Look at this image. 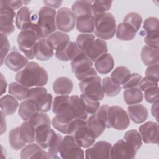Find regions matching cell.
<instances>
[{
    "instance_id": "obj_1",
    "label": "cell",
    "mask_w": 159,
    "mask_h": 159,
    "mask_svg": "<svg viewBox=\"0 0 159 159\" xmlns=\"http://www.w3.org/2000/svg\"><path fill=\"white\" fill-rule=\"evenodd\" d=\"M16 81L28 88L45 85L48 80L46 70L37 63L30 61L16 75Z\"/></svg>"
},
{
    "instance_id": "obj_2",
    "label": "cell",
    "mask_w": 159,
    "mask_h": 159,
    "mask_svg": "<svg viewBox=\"0 0 159 159\" xmlns=\"http://www.w3.org/2000/svg\"><path fill=\"white\" fill-rule=\"evenodd\" d=\"M40 39H42V35L37 25V21L34 22L18 34L17 42L19 50L28 59H33L35 57L34 47L36 42Z\"/></svg>"
},
{
    "instance_id": "obj_3",
    "label": "cell",
    "mask_w": 159,
    "mask_h": 159,
    "mask_svg": "<svg viewBox=\"0 0 159 159\" xmlns=\"http://www.w3.org/2000/svg\"><path fill=\"white\" fill-rule=\"evenodd\" d=\"M68 134L71 135L81 148H84L91 147L96 139L89 130L87 120L81 119H75L70 123Z\"/></svg>"
},
{
    "instance_id": "obj_4",
    "label": "cell",
    "mask_w": 159,
    "mask_h": 159,
    "mask_svg": "<svg viewBox=\"0 0 159 159\" xmlns=\"http://www.w3.org/2000/svg\"><path fill=\"white\" fill-rule=\"evenodd\" d=\"M94 34L102 40L112 39L116 31V22L114 16L111 12H106L95 17Z\"/></svg>"
},
{
    "instance_id": "obj_5",
    "label": "cell",
    "mask_w": 159,
    "mask_h": 159,
    "mask_svg": "<svg viewBox=\"0 0 159 159\" xmlns=\"http://www.w3.org/2000/svg\"><path fill=\"white\" fill-rule=\"evenodd\" d=\"M92 60L84 53L81 52L71 61L72 72L79 81L97 75L96 69L93 67Z\"/></svg>"
},
{
    "instance_id": "obj_6",
    "label": "cell",
    "mask_w": 159,
    "mask_h": 159,
    "mask_svg": "<svg viewBox=\"0 0 159 159\" xmlns=\"http://www.w3.org/2000/svg\"><path fill=\"white\" fill-rule=\"evenodd\" d=\"M56 11L44 6L40 8L38 12L37 25L39 27L42 38L48 37L56 31Z\"/></svg>"
},
{
    "instance_id": "obj_7",
    "label": "cell",
    "mask_w": 159,
    "mask_h": 159,
    "mask_svg": "<svg viewBox=\"0 0 159 159\" xmlns=\"http://www.w3.org/2000/svg\"><path fill=\"white\" fill-rule=\"evenodd\" d=\"M130 120L127 112L120 106H109L107 113L106 128H114L118 130L126 129Z\"/></svg>"
},
{
    "instance_id": "obj_8",
    "label": "cell",
    "mask_w": 159,
    "mask_h": 159,
    "mask_svg": "<svg viewBox=\"0 0 159 159\" xmlns=\"http://www.w3.org/2000/svg\"><path fill=\"white\" fill-rule=\"evenodd\" d=\"M79 87L82 94L93 99L99 101L104 97L101 80L98 75L83 80L80 82Z\"/></svg>"
},
{
    "instance_id": "obj_9",
    "label": "cell",
    "mask_w": 159,
    "mask_h": 159,
    "mask_svg": "<svg viewBox=\"0 0 159 159\" xmlns=\"http://www.w3.org/2000/svg\"><path fill=\"white\" fill-rule=\"evenodd\" d=\"M27 99L34 101L40 112H48L52 107V96L47 93V90L43 86L30 88L27 93Z\"/></svg>"
},
{
    "instance_id": "obj_10",
    "label": "cell",
    "mask_w": 159,
    "mask_h": 159,
    "mask_svg": "<svg viewBox=\"0 0 159 159\" xmlns=\"http://www.w3.org/2000/svg\"><path fill=\"white\" fill-rule=\"evenodd\" d=\"M109 107L108 105L101 106L97 112L88 117L87 119L88 127L96 138L99 137L106 128L107 113Z\"/></svg>"
},
{
    "instance_id": "obj_11",
    "label": "cell",
    "mask_w": 159,
    "mask_h": 159,
    "mask_svg": "<svg viewBox=\"0 0 159 159\" xmlns=\"http://www.w3.org/2000/svg\"><path fill=\"white\" fill-rule=\"evenodd\" d=\"M59 153L61 157L64 159H83L84 158L83 150L70 135L63 137Z\"/></svg>"
},
{
    "instance_id": "obj_12",
    "label": "cell",
    "mask_w": 159,
    "mask_h": 159,
    "mask_svg": "<svg viewBox=\"0 0 159 159\" xmlns=\"http://www.w3.org/2000/svg\"><path fill=\"white\" fill-rule=\"evenodd\" d=\"M76 20L73 12L68 7H61L57 12V28L61 32H69L71 31L75 28Z\"/></svg>"
},
{
    "instance_id": "obj_13",
    "label": "cell",
    "mask_w": 159,
    "mask_h": 159,
    "mask_svg": "<svg viewBox=\"0 0 159 159\" xmlns=\"http://www.w3.org/2000/svg\"><path fill=\"white\" fill-rule=\"evenodd\" d=\"M16 16L14 10L0 4V31L6 35L14 31V17Z\"/></svg>"
},
{
    "instance_id": "obj_14",
    "label": "cell",
    "mask_w": 159,
    "mask_h": 159,
    "mask_svg": "<svg viewBox=\"0 0 159 159\" xmlns=\"http://www.w3.org/2000/svg\"><path fill=\"white\" fill-rule=\"evenodd\" d=\"M112 145L107 141H99L94 143L91 147H88L85 151V158H111Z\"/></svg>"
},
{
    "instance_id": "obj_15",
    "label": "cell",
    "mask_w": 159,
    "mask_h": 159,
    "mask_svg": "<svg viewBox=\"0 0 159 159\" xmlns=\"http://www.w3.org/2000/svg\"><path fill=\"white\" fill-rule=\"evenodd\" d=\"M137 151L124 140L117 141L111 147V158H134Z\"/></svg>"
},
{
    "instance_id": "obj_16",
    "label": "cell",
    "mask_w": 159,
    "mask_h": 159,
    "mask_svg": "<svg viewBox=\"0 0 159 159\" xmlns=\"http://www.w3.org/2000/svg\"><path fill=\"white\" fill-rule=\"evenodd\" d=\"M142 140L145 143H158V124L155 122H147L142 124L139 128Z\"/></svg>"
},
{
    "instance_id": "obj_17",
    "label": "cell",
    "mask_w": 159,
    "mask_h": 159,
    "mask_svg": "<svg viewBox=\"0 0 159 159\" xmlns=\"http://www.w3.org/2000/svg\"><path fill=\"white\" fill-rule=\"evenodd\" d=\"M28 58L20 53L15 47L4 60L5 65L13 71H19L28 64Z\"/></svg>"
},
{
    "instance_id": "obj_18",
    "label": "cell",
    "mask_w": 159,
    "mask_h": 159,
    "mask_svg": "<svg viewBox=\"0 0 159 159\" xmlns=\"http://www.w3.org/2000/svg\"><path fill=\"white\" fill-rule=\"evenodd\" d=\"M53 48L47 39H39L34 45V53L35 57L40 61H47L54 55Z\"/></svg>"
},
{
    "instance_id": "obj_19",
    "label": "cell",
    "mask_w": 159,
    "mask_h": 159,
    "mask_svg": "<svg viewBox=\"0 0 159 159\" xmlns=\"http://www.w3.org/2000/svg\"><path fill=\"white\" fill-rule=\"evenodd\" d=\"M68 111L73 119H81L87 120L88 118L84 104L78 96L73 95L70 97Z\"/></svg>"
},
{
    "instance_id": "obj_20",
    "label": "cell",
    "mask_w": 159,
    "mask_h": 159,
    "mask_svg": "<svg viewBox=\"0 0 159 159\" xmlns=\"http://www.w3.org/2000/svg\"><path fill=\"white\" fill-rule=\"evenodd\" d=\"M35 142L42 148H48L50 142L55 134V131L51 129V125H44L35 129Z\"/></svg>"
},
{
    "instance_id": "obj_21",
    "label": "cell",
    "mask_w": 159,
    "mask_h": 159,
    "mask_svg": "<svg viewBox=\"0 0 159 159\" xmlns=\"http://www.w3.org/2000/svg\"><path fill=\"white\" fill-rule=\"evenodd\" d=\"M81 52L76 43L70 40L63 47L56 50L55 55L60 61H71Z\"/></svg>"
},
{
    "instance_id": "obj_22",
    "label": "cell",
    "mask_w": 159,
    "mask_h": 159,
    "mask_svg": "<svg viewBox=\"0 0 159 159\" xmlns=\"http://www.w3.org/2000/svg\"><path fill=\"white\" fill-rule=\"evenodd\" d=\"M158 19L155 17H149L145 19L143 22L145 40L152 41L159 40Z\"/></svg>"
},
{
    "instance_id": "obj_23",
    "label": "cell",
    "mask_w": 159,
    "mask_h": 159,
    "mask_svg": "<svg viewBox=\"0 0 159 159\" xmlns=\"http://www.w3.org/2000/svg\"><path fill=\"white\" fill-rule=\"evenodd\" d=\"M35 103L29 99H25L19 104L18 114L24 121H29L39 113Z\"/></svg>"
},
{
    "instance_id": "obj_24",
    "label": "cell",
    "mask_w": 159,
    "mask_h": 159,
    "mask_svg": "<svg viewBox=\"0 0 159 159\" xmlns=\"http://www.w3.org/2000/svg\"><path fill=\"white\" fill-rule=\"evenodd\" d=\"M73 89L72 80L66 76L57 78L53 84V92L57 94L68 95L70 94Z\"/></svg>"
},
{
    "instance_id": "obj_25",
    "label": "cell",
    "mask_w": 159,
    "mask_h": 159,
    "mask_svg": "<svg viewBox=\"0 0 159 159\" xmlns=\"http://www.w3.org/2000/svg\"><path fill=\"white\" fill-rule=\"evenodd\" d=\"M127 111L130 119L136 124L143 123L148 117V111L142 104L129 105Z\"/></svg>"
},
{
    "instance_id": "obj_26",
    "label": "cell",
    "mask_w": 159,
    "mask_h": 159,
    "mask_svg": "<svg viewBox=\"0 0 159 159\" xmlns=\"http://www.w3.org/2000/svg\"><path fill=\"white\" fill-rule=\"evenodd\" d=\"M34 17V16L31 14L29 8L27 6H23L17 12L16 25L19 29L22 30L35 22Z\"/></svg>"
},
{
    "instance_id": "obj_27",
    "label": "cell",
    "mask_w": 159,
    "mask_h": 159,
    "mask_svg": "<svg viewBox=\"0 0 159 159\" xmlns=\"http://www.w3.org/2000/svg\"><path fill=\"white\" fill-rule=\"evenodd\" d=\"M107 46L106 42L101 39H96L91 48L84 53L92 60L95 61L99 57L107 52Z\"/></svg>"
},
{
    "instance_id": "obj_28",
    "label": "cell",
    "mask_w": 159,
    "mask_h": 159,
    "mask_svg": "<svg viewBox=\"0 0 159 159\" xmlns=\"http://www.w3.org/2000/svg\"><path fill=\"white\" fill-rule=\"evenodd\" d=\"M114 60L110 53H106L94 61L96 70L101 74H107L114 68Z\"/></svg>"
},
{
    "instance_id": "obj_29",
    "label": "cell",
    "mask_w": 159,
    "mask_h": 159,
    "mask_svg": "<svg viewBox=\"0 0 159 159\" xmlns=\"http://www.w3.org/2000/svg\"><path fill=\"white\" fill-rule=\"evenodd\" d=\"M76 29L83 34H89L94 30L95 19L91 15H84L76 18Z\"/></svg>"
},
{
    "instance_id": "obj_30",
    "label": "cell",
    "mask_w": 159,
    "mask_h": 159,
    "mask_svg": "<svg viewBox=\"0 0 159 159\" xmlns=\"http://www.w3.org/2000/svg\"><path fill=\"white\" fill-rule=\"evenodd\" d=\"M17 99L12 95H5L0 99L1 112L5 116H11L15 113L19 106Z\"/></svg>"
},
{
    "instance_id": "obj_31",
    "label": "cell",
    "mask_w": 159,
    "mask_h": 159,
    "mask_svg": "<svg viewBox=\"0 0 159 159\" xmlns=\"http://www.w3.org/2000/svg\"><path fill=\"white\" fill-rule=\"evenodd\" d=\"M47 40L56 51L63 47L70 41V37L65 32L55 31L47 37Z\"/></svg>"
},
{
    "instance_id": "obj_32",
    "label": "cell",
    "mask_w": 159,
    "mask_h": 159,
    "mask_svg": "<svg viewBox=\"0 0 159 159\" xmlns=\"http://www.w3.org/2000/svg\"><path fill=\"white\" fill-rule=\"evenodd\" d=\"M123 98L125 102L128 105H133L141 102L143 99V94L139 87L125 89Z\"/></svg>"
},
{
    "instance_id": "obj_33",
    "label": "cell",
    "mask_w": 159,
    "mask_h": 159,
    "mask_svg": "<svg viewBox=\"0 0 159 159\" xmlns=\"http://www.w3.org/2000/svg\"><path fill=\"white\" fill-rule=\"evenodd\" d=\"M93 2V1H75L72 4L71 11L73 12L76 18L84 15H91L93 16L91 8Z\"/></svg>"
},
{
    "instance_id": "obj_34",
    "label": "cell",
    "mask_w": 159,
    "mask_h": 159,
    "mask_svg": "<svg viewBox=\"0 0 159 159\" xmlns=\"http://www.w3.org/2000/svg\"><path fill=\"white\" fill-rule=\"evenodd\" d=\"M141 59L146 66H150L158 61V48L144 45L141 51Z\"/></svg>"
},
{
    "instance_id": "obj_35",
    "label": "cell",
    "mask_w": 159,
    "mask_h": 159,
    "mask_svg": "<svg viewBox=\"0 0 159 159\" xmlns=\"http://www.w3.org/2000/svg\"><path fill=\"white\" fill-rule=\"evenodd\" d=\"M116 37L124 41H129L134 39L137 34V32L130 25L122 22L119 24L116 31Z\"/></svg>"
},
{
    "instance_id": "obj_36",
    "label": "cell",
    "mask_w": 159,
    "mask_h": 159,
    "mask_svg": "<svg viewBox=\"0 0 159 159\" xmlns=\"http://www.w3.org/2000/svg\"><path fill=\"white\" fill-rule=\"evenodd\" d=\"M102 87L104 93L109 97L117 96L121 91V86L116 83L111 77L104 78L102 80Z\"/></svg>"
},
{
    "instance_id": "obj_37",
    "label": "cell",
    "mask_w": 159,
    "mask_h": 159,
    "mask_svg": "<svg viewBox=\"0 0 159 159\" xmlns=\"http://www.w3.org/2000/svg\"><path fill=\"white\" fill-rule=\"evenodd\" d=\"M29 88L18 82H12L9 84V93L19 101L27 99Z\"/></svg>"
},
{
    "instance_id": "obj_38",
    "label": "cell",
    "mask_w": 159,
    "mask_h": 159,
    "mask_svg": "<svg viewBox=\"0 0 159 159\" xmlns=\"http://www.w3.org/2000/svg\"><path fill=\"white\" fill-rule=\"evenodd\" d=\"M9 142L11 147L14 150H19L25 146L20 134V126L12 129L9 133Z\"/></svg>"
},
{
    "instance_id": "obj_39",
    "label": "cell",
    "mask_w": 159,
    "mask_h": 159,
    "mask_svg": "<svg viewBox=\"0 0 159 159\" xmlns=\"http://www.w3.org/2000/svg\"><path fill=\"white\" fill-rule=\"evenodd\" d=\"M95 39V35L91 34H80L76 38V43L82 52L86 53L93 45Z\"/></svg>"
},
{
    "instance_id": "obj_40",
    "label": "cell",
    "mask_w": 159,
    "mask_h": 159,
    "mask_svg": "<svg viewBox=\"0 0 159 159\" xmlns=\"http://www.w3.org/2000/svg\"><path fill=\"white\" fill-rule=\"evenodd\" d=\"M20 134L23 140L27 143H32L35 140V129L28 121H24L20 125Z\"/></svg>"
},
{
    "instance_id": "obj_41",
    "label": "cell",
    "mask_w": 159,
    "mask_h": 159,
    "mask_svg": "<svg viewBox=\"0 0 159 159\" xmlns=\"http://www.w3.org/2000/svg\"><path fill=\"white\" fill-rule=\"evenodd\" d=\"M130 71L125 66H120L115 68L111 75V78L119 85H123L129 78Z\"/></svg>"
},
{
    "instance_id": "obj_42",
    "label": "cell",
    "mask_w": 159,
    "mask_h": 159,
    "mask_svg": "<svg viewBox=\"0 0 159 159\" xmlns=\"http://www.w3.org/2000/svg\"><path fill=\"white\" fill-rule=\"evenodd\" d=\"M70 103L68 95H60L55 97L52 104V112L55 114H60L66 109Z\"/></svg>"
},
{
    "instance_id": "obj_43",
    "label": "cell",
    "mask_w": 159,
    "mask_h": 159,
    "mask_svg": "<svg viewBox=\"0 0 159 159\" xmlns=\"http://www.w3.org/2000/svg\"><path fill=\"white\" fill-rule=\"evenodd\" d=\"M124 139L130 143L137 151H138L142 145L140 135L135 129H131L127 131L124 135Z\"/></svg>"
},
{
    "instance_id": "obj_44",
    "label": "cell",
    "mask_w": 159,
    "mask_h": 159,
    "mask_svg": "<svg viewBox=\"0 0 159 159\" xmlns=\"http://www.w3.org/2000/svg\"><path fill=\"white\" fill-rule=\"evenodd\" d=\"M112 1H93L91 8L94 17L98 15L106 13L112 6Z\"/></svg>"
},
{
    "instance_id": "obj_45",
    "label": "cell",
    "mask_w": 159,
    "mask_h": 159,
    "mask_svg": "<svg viewBox=\"0 0 159 159\" xmlns=\"http://www.w3.org/2000/svg\"><path fill=\"white\" fill-rule=\"evenodd\" d=\"M143 19L137 12H131L128 13L124 18L123 22L130 25L134 30L137 32L140 28Z\"/></svg>"
},
{
    "instance_id": "obj_46",
    "label": "cell",
    "mask_w": 159,
    "mask_h": 159,
    "mask_svg": "<svg viewBox=\"0 0 159 159\" xmlns=\"http://www.w3.org/2000/svg\"><path fill=\"white\" fill-rule=\"evenodd\" d=\"M80 98L84 104L85 109L88 117L94 114L100 107L99 101L89 98L83 94H81Z\"/></svg>"
},
{
    "instance_id": "obj_47",
    "label": "cell",
    "mask_w": 159,
    "mask_h": 159,
    "mask_svg": "<svg viewBox=\"0 0 159 159\" xmlns=\"http://www.w3.org/2000/svg\"><path fill=\"white\" fill-rule=\"evenodd\" d=\"M42 148L37 143H29L25 146L20 152V158L22 159L34 158L35 155Z\"/></svg>"
},
{
    "instance_id": "obj_48",
    "label": "cell",
    "mask_w": 159,
    "mask_h": 159,
    "mask_svg": "<svg viewBox=\"0 0 159 159\" xmlns=\"http://www.w3.org/2000/svg\"><path fill=\"white\" fill-rule=\"evenodd\" d=\"M63 138L61 135L55 132L48 148V152L50 153H51L52 155L55 156L58 158L60 157H58L57 155L59 153L61 143L63 142Z\"/></svg>"
},
{
    "instance_id": "obj_49",
    "label": "cell",
    "mask_w": 159,
    "mask_h": 159,
    "mask_svg": "<svg viewBox=\"0 0 159 159\" xmlns=\"http://www.w3.org/2000/svg\"><path fill=\"white\" fill-rule=\"evenodd\" d=\"M1 65L4 63V60L10 49V44L7 35L1 34Z\"/></svg>"
},
{
    "instance_id": "obj_50",
    "label": "cell",
    "mask_w": 159,
    "mask_h": 159,
    "mask_svg": "<svg viewBox=\"0 0 159 159\" xmlns=\"http://www.w3.org/2000/svg\"><path fill=\"white\" fill-rule=\"evenodd\" d=\"M142 76L137 73H131L129 78L127 80V81L122 85V88L128 89L134 87H138L142 80Z\"/></svg>"
},
{
    "instance_id": "obj_51",
    "label": "cell",
    "mask_w": 159,
    "mask_h": 159,
    "mask_svg": "<svg viewBox=\"0 0 159 159\" xmlns=\"http://www.w3.org/2000/svg\"><path fill=\"white\" fill-rule=\"evenodd\" d=\"M145 77L154 81L158 82L159 68L158 63L150 65L145 70Z\"/></svg>"
},
{
    "instance_id": "obj_52",
    "label": "cell",
    "mask_w": 159,
    "mask_h": 159,
    "mask_svg": "<svg viewBox=\"0 0 159 159\" xmlns=\"http://www.w3.org/2000/svg\"><path fill=\"white\" fill-rule=\"evenodd\" d=\"M144 93L145 99L147 102L153 103L158 100V86L148 89Z\"/></svg>"
},
{
    "instance_id": "obj_53",
    "label": "cell",
    "mask_w": 159,
    "mask_h": 159,
    "mask_svg": "<svg viewBox=\"0 0 159 159\" xmlns=\"http://www.w3.org/2000/svg\"><path fill=\"white\" fill-rule=\"evenodd\" d=\"M139 86L142 91H145L148 89L154 88V87H158V82L154 81L146 77H144L142 78Z\"/></svg>"
},
{
    "instance_id": "obj_54",
    "label": "cell",
    "mask_w": 159,
    "mask_h": 159,
    "mask_svg": "<svg viewBox=\"0 0 159 159\" xmlns=\"http://www.w3.org/2000/svg\"><path fill=\"white\" fill-rule=\"evenodd\" d=\"M24 4L23 1H11V0H1L0 1L1 5H4L10 7L13 10H16L20 7H22V5Z\"/></svg>"
},
{
    "instance_id": "obj_55",
    "label": "cell",
    "mask_w": 159,
    "mask_h": 159,
    "mask_svg": "<svg viewBox=\"0 0 159 159\" xmlns=\"http://www.w3.org/2000/svg\"><path fill=\"white\" fill-rule=\"evenodd\" d=\"M43 2L48 7H50L53 9L59 7L62 4V1H43Z\"/></svg>"
},
{
    "instance_id": "obj_56",
    "label": "cell",
    "mask_w": 159,
    "mask_h": 159,
    "mask_svg": "<svg viewBox=\"0 0 159 159\" xmlns=\"http://www.w3.org/2000/svg\"><path fill=\"white\" fill-rule=\"evenodd\" d=\"M152 116L155 117L157 120L158 121V100L156 101L155 102L153 103L151 109Z\"/></svg>"
},
{
    "instance_id": "obj_57",
    "label": "cell",
    "mask_w": 159,
    "mask_h": 159,
    "mask_svg": "<svg viewBox=\"0 0 159 159\" xmlns=\"http://www.w3.org/2000/svg\"><path fill=\"white\" fill-rule=\"evenodd\" d=\"M1 134L2 135L4 134V132H6V116L2 112H1Z\"/></svg>"
},
{
    "instance_id": "obj_58",
    "label": "cell",
    "mask_w": 159,
    "mask_h": 159,
    "mask_svg": "<svg viewBox=\"0 0 159 159\" xmlns=\"http://www.w3.org/2000/svg\"><path fill=\"white\" fill-rule=\"evenodd\" d=\"M1 95H2L4 93H6V89L7 87V82L3 76L2 74L1 73Z\"/></svg>"
}]
</instances>
